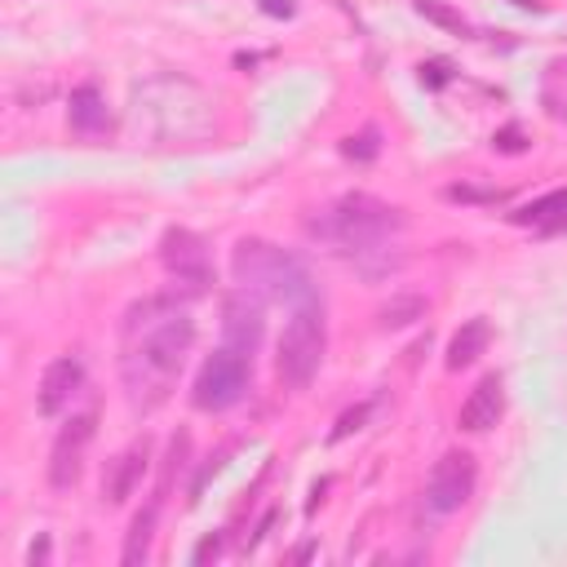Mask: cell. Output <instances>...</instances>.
I'll return each instance as SVG.
<instances>
[{
	"label": "cell",
	"instance_id": "obj_1",
	"mask_svg": "<svg viewBox=\"0 0 567 567\" xmlns=\"http://www.w3.org/2000/svg\"><path fill=\"white\" fill-rule=\"evenodd\" d=\"M190 341H195V323H190L186 306L173 297H142L124 310L120 377H124V394L137 412H151L173 394Z\"/></svg>",
	"mask_w": 567,
	"mask_h": 567
},
{
	"label": "cell",
	"instance_id": "obj_2",
	"mask_svg": "<svg viewBox=\"0 0 567 567\" xmlns=\"http://www.w3.org/2000/svg\"><path fill=\"white\" fill-rule=\"evenodd\" d=\"M128 120L137 133H146L151 142H204L217 128V102L208 89H199L195 80L177 75V71H159L133 84V106Z\"/></svg>",
	"mask_w": 567,
	"mask_h": 567
},
{
	"label": "cell",
	"instance_id": "obj_3",
	"mask_svg": "<svg viewBox=\"0 0 567 567\" xmlns=\"http://www.w3.org/2000/svg\"><path fill=\"white\" fill-rule=\"evenodd\" d=\"M306 230H310L319 244H328L332 252L359 261V257H368V252L390 248V239L403 230V208H394V204H385V199H377V195L354 190V195H341V199L323 204V208L306 221Z\"/></svg>",
	"mask_w": 567,
	"mask_h": 567
},
{
	"label": "cell",
	"instance_id": "obj_4",
	"mask_svg": "<svg viewBox=\"0 0 567 567\" xmlns=\"http://www.w3.org/2000/svg\"><path fill=\"white\" fill-rule=\"evenodd\" d=\"M230 270H235V284L257 301H279V306L319 301V284L306 270V261L270 239H239L230 252Z\"/></svg>",
	"mask_w": 567,
	"mask_h": 567
},
{
	"label": "cell",
	"instance_id": "obj_5",
	"mask_svg": "<svg viewBox=\"0 0 567 567\" xmlns=\"http://www.w3.org/2000/svg\"><path fill=\"white\" fill-rule=\"evenodd\" d=\"M323 346H328V328H323V306L310 301V306H292V319L284 323V337H279V354H275V368H279V381L292 385V390H306L323 363Z\"/></svg>",
	"mask_w": 567,
	"mask_h": 567
},
{
	"label": "cell",
	"instance_id": "obj_6",
	"mask_svg": "<svg viewBox=\"0 0 567 567\" xmlns=\"http://www.w3.org/2000/svg\"><path fill=\"white\" fill-rule=\"evenodd\" d=\"M248 381H252V354H244V350H235V346L221 341L208 354V363L199 368L195 390H190V403L199 412H226V408H235L244 399Z\"/></svg>",
	"mask_w": 567,
	"mask_h": 567
},
{
	"label": "cell",
	"instance_id": "obj_7",
	"mask_svg": "<svg viewBox=\"0 0 567 567\" xmlns=\"http://www.w3.org/2000/svg\"><path fill=\"white\" fill-rule=\"evenodd\" d=\"M159 261H164L168 279L182 284L186 292H204V288L213 284V252H208V244H204L195 230H186V226L164 230V239H159Z\"/></svg>",
	"mask_w": 567,
	"mask_h": 567
},
{
	"label": "cell",
	"instance_id": "obj_8",
	"mask_svg": "<svg viewBox=\"0 0 567 567\" xmlns=\"http://www.w3.org/2000/svg\"><path fill=\"white\" fill-rule=\"evenodd\" d=\"M93 425H97V412H80L71 416L58 439H53V452H49V487L53 492H71L80 483V470H84V447L93 439Z\"/></svg>",
	"mask_w": 567,
	"mask_h": 567
},
{
	"label": "cell",
	"instance_id": "obj_9",
	"mask_svg": "<svg viewBox=\"0 0 567 567\" xmlns=\"http://www.w3.org/2000/svg\"><path fill=\"white\" fill-rule=\"evenodd\" d=\"M474 492V456L470 452H443L425 478V505L434 514H456Z\"/></svg>",
	"mask_w": 567,
	"mask_h": 567
},
{
	"label": "cell",
	"instance_id": "obj_10",
	"mask_svg": "<svg viewBox=\"0 0 567 567\" xmlns=\"http://www.w3.org/2000/svg\"><path fill=\"white\" fill-rule=\"evenodd\" d=\"M80 385H84V363H80V354H62V359H53V363L44 368V377H40V390H35L40 412H44V416L66 412L71 399L80 394Z\"/></svg>",
	"mask_w": 567,
	"mask_h": 567
},
{
	"label": "cell",
	"instance_id": "obj_11",
	"mask_svg": "<svg viewBox=\"0 0 567 567\" xmlns=\"http://www.w3.org/2000/svg\"><path fill=\"white\" fill-rule=\"evenodd\" d=\"M146 465H151V443H146V439H137V443H128L124 452H115V456L106 461V474H102V501H106V505H124V501L133 496V487L142 483Z\"/></svg>",
	"mask_w": 567,
	"mask_h": 567
},
{
	"label": "cell",
	"instance_id": "obj_12",
	"mask_svg": "<svg viewBox=\"0 0 567 567\" xmlns=\"http://www.w3.org/2000/svg\"><path fill=\"white\" fill-rule=\"evenodd\" d=\"M261 301L252 297V292H235V297H226V306H221V341L226 346H235V350H244V354H252L257 350V341H261Z\"/></svg>",
	"mask_w": 567,
	"mask_h": 567
},
{
	"label": "cell",
	"instance_id": "obj_13",
	"mask_svg": "<svg viewBox=\"0 0 567 567\" xmlns=\"http://www.w3.org/2000/svg\"><path fill=\"white\" fill-rule=\"evenodd\" d=\"M501 412H505V385H501L496 372H487V377L465 394V403H461V412H456V425L470 430V434H483V430H492V425L501 421Z\"/></svg>",
	"mask_w": 567,
	"mask_h": 567
},
{
	"label": "cell",
	"instance_id": "obj_14",
	"mask_svg": "<svg viewBox=\"0 0 567 567\" xmlns=\"http://www.w3.org/2000/svg\"><path fill=\"white\" fill-rule=\"evenodd\" d=\"M71 128L84 133V137H97L111 128V111H106V97L93 89V84H80L71 93Z\"/></svg>",
	"mask_w": 567,
	"mask_h": 567
},
{
	"label": "cell",
	"instance_id": "obj_15",
	"mask_svg": "<svg viewBox=\"0 0 567 567\" xmlns=\"http://www.w3.org/2000/svg\"><path fill=\"white\" fill-rule=\"evenodd\" d=\"M487 341H492V332H487V323L483 319H465L461 328H456V337H452V346H447V368L452 372H461V368H470L483 350H487Z\"/></svg>",
	"mask_w": 567,
	"mask_h": 567
},
{
	"label": "cell",
	"instance_id": "obj_16",
	"mask_svg": "<svg viewBox=\"0 0 567 567\" xmlns=\"http://www.w3.org/2000/svg\"><path fill=\"white\" fill-rule=\"evenodd\" d=\"M514 221H518V226H536L540 235L563 230V226H567V190H554V195H545V199H536V204L518 208V213H514Z\"/></svg>",
	"mask_w": 567,
	"mask_h": 567
},
{
	"label": "cell",
	"instance_id": "obj_17",
	"mask_svg": "<svg viewBox=\"0 0 567 567\" xmlns=\"http://www.w3.org/2000/svg\"><path fill=\"white\" fill-rule=\"evenodd\" d=\"M155 514H159V501H151L146 509H137V518H133V527H128V540H124V554H120L128 567L146 563V554H151V536H155Z\"/></svg>",
	"mask_w": 567,
	"mask_h": 567
},
{
	"label": "cell",
	"instance_id": "obj_18",
	"mask_svg": "<svg viewBox=\"0 0 567 567\" xmlns=\"http://www.w3.org/2000/svg\"><path fill=\"white\" fill-rule=\"evenodd\" d=\"M540 106L549 120H567V58L549 62L540 75Z\"/></svg>",
	"mask_w": 567,
	"mask_h": 567
},
{
	"label": "cell",
	"instance_id": "obj_19",
	"mask_svg": "<svg viewBox=\"0 0 567 567\" xmlns=\"http://www.w3.org/2000/svg\"><path fill=\"white\" fill-rule=\"evenodd\" d=\"M425 297H412V292H403V297H390L381 310H377V323L381 328H408V323H416V319H425Z\"/></svg>",
	"mask_w": 567,
	"mask_h": 567
},
{
	"label": "cell",
	"instance_id": "obj_20",
	"mask_svg": "<svg viewBox=\"0 0 567 567\" xmlns=\"http://www.w3.org/2000/svg\"><path fill=\"white\" fill-rule=\"evenodd\" d=\"M416 13L425 18V22H434V27H443V31H452V35H470V27H465V18L452 9V4H443V0H416Z\"/></svg>",
	"mask_w": 567,
	"mask_h": 567
},
{
	"label": "cell",
	"instance_id": "obj_21",
	"mask_svg": "<svg viewBox=\"0 0 567 567\" xmlns=\"http://www.w3.org/2000/svg\"><path fill=\"white\" fill-rule=\"evenodd\" d=\"M377 151H381V133H377V128H363V133H350V137L341 142V155H346V159H359V164H368V159H377Z\"/></svg>",
	"mask_w": 567,
	"mask_h": 567
},
{
	"label": "cell",
	"instance_id": "obj_22",
	"mask_svg": "<svg viewBox=\"0 0 567 567\" xmlns=\"http://www.w3.org/2000/svg\"><path fill=\"white\" fill-rule=\"evenodd\" d=\"M363 416H368V403H359V408H350V412H346V416H341V421L332 425V443H337V439H346V434H354V430L363 425Z\"/></svg>",
	"mask_w": 567,
	"mask_h": 567
},
{
	"label": "cell",
	"instance_id": "obj_23",
	"mask_svg": "<svg viewBox=\"0 0 567 567\" xmlns=\"http://www.w3.org/2000/svg\"><path fill=\"white\" fill-rule=\"evenodd\" d=\"M492 146L505 151V155H518V151H523V133H518V128H505V133L492 137Z\"/></svg>",
	"mask_w": 567,
	"mask_h": 567
},
{
	"label": "cell",
	"instance_id": "obj_24",
	"mask_svg": "<svg viewBox=\"0 0 567 567\" xmlns=\"http://www.w3.org/2000/svg\"><path fill=\"white\" fill-rule=\"evenodd\" d=\"M217 554H221V536H204V540L195 545L190 563H208V558H217Z\"/></svg>",
	"mask_w": 567,
	"mask_h": 567
},
{
	"label": "cell",
	"instance_id": "obj_25",
	"mask_svg": "<svg viewBox=\"0 0 567 567\" xmlns=\"http://www.w3.org/2000/svg\"><path fill=\"white\" fill-rule=\"evenodd\" d=\"M447 199H501V190H474V186H452Z\"/></svg>",
	"mask_w": 567,
	"mask_h": 567
},
{
	"label": "cell",
	"instance_id": "obj_26",
	"mask_svg": "<svg viewBox=\"0 0 567 567\" xmlns=\"http://www.w3.org/2000/svg\"><path fill=\"white\" fill-rule=\"evenodd\" d=\"M257 4H261V13H270V18H292V13H297L292 0H257Z\"/></svg>",
	"mask_w": 567,
	"mask_h": 567
},
{
	"label": "cell",
	"instance_id": "obj_27",
	"mask_svg": "<svg viewBox=\"0 0 567 567\" xmlns=\"http://www.w3.org/2000/svg\"><path fill=\"white\" fill-rule=\"evenodd\" d=\"M27 563H31V567H35V563H49V536H44V532L31 540V549H27Z\"/></svg>",
	"mask_w": 567,
	"mask_h": 567
},
{
	"label": "cell",
	"instance_id": "obj_28",
	"mask_svg": "<svg viewBox=\"0 0 567 567\" xmlns=\"http://www.w3.org/2000/svg\"><path fill=\"white\" fill-rule=\"evenodd\" d=\"M421 80H425V84H443V80H447V62H425V66H421Z\"/></svg>",
	"mask_w": 567,
	"mask_h": 567
},
{
	"label": "cell",
	"instance_id": "obj_29",
	"mask_svg": "<svg viewBox=\"0 0 567 567\" xmlns=\"http://www.w3.org/2000/svg\"><path fill=\"white\" fill-rule=\"evenodd\" d=\"M514 4H518V9H532V13H540V9H545L540 0H514Z\"/></svg>",
	"mask_w": 567,
	"mask_h": 567
}]
</instances>
